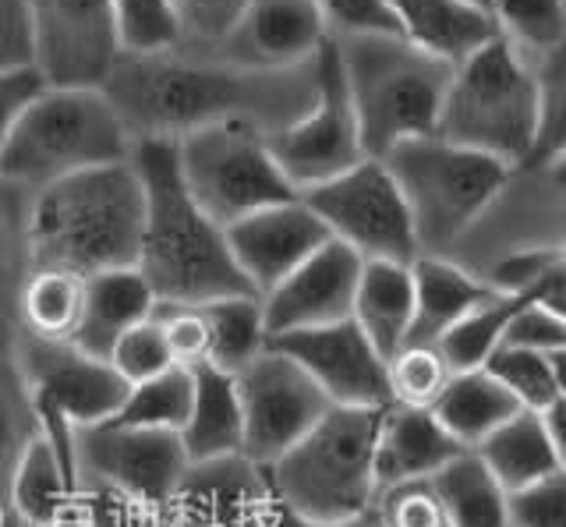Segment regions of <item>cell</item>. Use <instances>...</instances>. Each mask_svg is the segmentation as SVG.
I'll use <instances>...</instances> for the list:
<instances>
[{
  "label": "cell",
  "instance_id": "1",
  "mask_svg": "<svg viewBox=\"0 0 566 527\" xmlns=\"http://www.w3.org/2000/svg\"><path fill=\"white\" fill-rule=\"evenodd\" d=\"M103 93L135 143H181L185 135L227 117H252L273 135L312 107L315 67L244 72L209 57H181V50L146 57L120 54Z\"/></svg>",
  "mask_w": 566,
  "mask_h": 527
},
{
  "label": "cell",
  "instance_id": "2",
  "mask_svg": "<svg viewBox=\"0 0 566 527\" xmlns=\"http://www.w3.org/2000/svg\"><path fill=\"white\" fill-rule=\"evenodd\" d=\"M132 167L146 196V223L135 270L146 276L159 305H209L220 297L252 294L234 266L227 234L188 196L177 170V143L142 138L132 149ZM259 297V294H255Z\"/></svg>",
  "mask_w": 566,
  "mask_h": 527
},
{
  "label": "cell",
  "instance_id": "3",
  "mask_svg": "<svg viewBox=\"0 0 566 527\" xmlns=\"http://www.w3.org/2000/svg\"><path fill=\"white\" fill-rule=\"evenodd\" d=\"M142 223L146 196L132 160L75 173L32 196V266L64 270L82 280L132 270L142 249Z\"/></svg>",
  "mask_w": 566,
  "mask_h": 527
},
{
  "label": "cell",
  "instance_id": "4",
  "mask_svg": "<svg viewBox=\"0 0 566 527\" xmlns=\"http://www.w3.org/2000/svg\"><path fill=\"white\" fill-rule=\"evenodd\" d=\"M386 408H329L323 421L265 467L283 514L305 524H347L379 499L376 439Z\"/></svg>",
  "mask_w": 566,
  "mask_h": 527
},
{
  "label": "cell",
  "instance_id": "5",
  "mask_svg": "<svg viewBox=\"0 0 566 527\" xmlns=\"http://www.w3.org/2000/svg\"><path fill=\"white\" fill-rule=\"evenodd\" d=\"M336 46L368 160H382L407 138L436 135L453 64L403 36H336Z\"/></svg>",
  "mask_w": 566,
  "mask_h": 527
},
{
  "label": "cell",
  "instance_id": "6",
  "mask_svg": "<svg viewBox=\"0 0 566 527\" xmlns=\"http://www.w3.org/2000/svg\"><path fill=\"white\" fill-rule=\"evenodd\" d=\"M135 138L103 89H46L18 117L0 178L29 196L75 173L128 164Z\"/></svg>",
  "mask_w": 566,
  "mask_h": 527
},
{
  "label": "cell",
  "instance_id": "7",
  "mask_svg": "<svg viewBox=\"0 0 566 527\" xmlns=\"http://www.w3.org/2000/svg\"><path fill=\"white\" fill-rule=\"evenodd\" d=\"M538 125L535 72L521 61L517 46L495 36L471 57L453 64L436 135L453 146L485 152L513 173L527 160Z\"/></svg>",
  "mask_w": 566,
  "mask_h": 527
},
{
  "label": "cell",
  "instance_id": "8",
  "mask_svg": "<svg viewBox=\"0 0 566 527\" xmlns=\"http://www.w3.org/2000/svg\"><path fill=\"white\" fill-rule=\"evenodd\" d=\"M382 164L407 202L421 255H447L513 178L506 164L439 135L407 138Z\"/></svg>",
  "mask_w": 566,
  "mask_h": 527
},
{
  "label": "cell",
  "instance_id": "9",
  "mask_svg": "<svg viewBox=\"0 0 566 527\" xmlns=\"http://www.w3.org/2000/svg\"><path fill=\"white\" fill-rule=\"evenodd\" d=\"M177 170L188 196L220 226L297 199L270 152V131L252 117H227L185 135L177 143Z\"/></svg>",
  "mask_w": 566,
  "mask_h": 527
},
{
  "label": "cell",
  "instance_id": "10",
  "mask_svg": "<svg viewBox=\"0 0 566 527\" xmlns=\"http://www.w3.org/2000/svg\"><path fill=\"white\" fill-rule=\"evenodd\" d=\"M315 67V96L312 107L291 125L270 135V152L283 178L294 185V191H308L315 185H326L340 178L344 170L368 160L361 149L358 117L347 93V75L340 61L336 36H329L312 61Z\"/></svg>",
  "mask_w": 566,
  "mask_h": 527
},
{
  "label": "cell",
  "instance_id": "11",
  "mask_svg": "<svg viewBox=\"0 0 566 527\" xmlns=\"http://www.w3.org/2000/svg\"><path fill=\"white\" fill-rule=\"evenodd\" d=\"M301 199L326 223L333 241L365 262H415L421 255L407 202L382 160H361L340 178L301 191Z\"/></svg>",
  "mask_w": 566,
  "mask_h": 527
},
{
  "label": "cell",
  "instance_id": "12",
  "mask_svg": "<svg viewBox=\"0 0 566 527\" xmlns=\"http://www.w3.org/2000/svg\"><path fill=\"white\" fill-rule=\"evenodd\" d=\"M29 32L50 89H103L124 54L114 0H29Z\"/></svg>",
  "mask_w": 566,
  "mask_h": 527
},
{
  "label": "cell",
  "instance_id": "13",
  "mask_svg": "<svg viewBox=\"0 0 566 527\" xmlns=\"http://www.w3.org/2000/svg\"><path fill=\"white\" fill-rule=\"evenodd\" d=\"M238 397L244 418L241 453L262 467L287 453L301 435H308L333 408L305 368L276 347H265L238 376Z\"/></svg>",
  "mask_w": 566,
  "mask_h": 527
},
{
  "label": "cell",
  "instance_id": "14",
  "mask_svg": "<svg viewBox=\"0 0 566 527\" xmlns=\"http://www.w3.org/2000/svg\"><path fill=\"white\" fill-rule=\"evenodd\" d=\"M14 361L32 397L57 408L75 429L111 421L128 397V382L111 361L88 355L71 340H40L22 333L14 344Z\"/></svg>",
  "mask_w": 566,
  "mask_h": 527
},
{
  "label": "cell",
  "instance_id": "15",
  "mask_svg": "<svg viewBox=\"0 0 566 527\" xmlns=\"http://www.w3.org/2000/svg\"><path fill=\"white\" fill-rule=\"evenodd\" d=\"M170 509L177 527H280L283 520L270 474L244 453L188 461Z\"/></svg>",
  "mask_w": 566,
  "mask_h": 527
},
{
  "label": "cell",
  "instance_id": "16",
  "mask_svg": "<svg viewBox=\"0 0 566 527\" xmlns=\"http://www.w3.org/2000/svg\"><path fill=\"white\" fill-rule=\"evenodd\" d=\"M75 461L78 478L111 482L156 503H170L188 471V453L177 432L124 429L114 421L75 429Z\"/></svg>",
  "mask_w": 566,
  "mask_h": 527
},
{
  "label": "cell",
  "instance_id": "17",
  "mask_svg": "<svg viewBox=\"0 0 566 527\" xmlns=\"http://www.w3.org/2000/svg\"><path fill=\"white\" fill-rule=\"evenodd\" d=\"M270 347L305 368L333 408H389L386 358L350 319L291 333Z\"/></svg>",
  "mask_w": 566,
  "mask_h": 527
},
{
  "label": "cell",
  "instance_id": "18",
  "mask_svg": "<svg viewBox=\"0 0 566 527\" xmlns=\"http://www.w3.org/2000/svg\"><path fill=\"white\" fill-rule=\"evenodd\" d=\"M361 266L365 259L358 252H350L347 244L329 238L291 276H283L270 294H262L259 302L270 344L301 329H318L350 319Z\"/></svg>",
  "mask_w": 566,
  "mask_h": 527
},
{
  "label": "cell",
  "instance_id": "19",
  "mask_svg": "<svg viewBox=\"0 0 566 527\" xmlns=\"http://www.w3.org/2000/svg\"><path fill=\"white\" fill-rule=\"evenodd\" d=\"M329 36L315 0H252L209 61L244 72H294L312 64Z\"/></svg>",
  "mask_w": 566,
  "mask_h": 527
},
{
  "label": "cell",
  "instance_id": "20",
  "mask_svg": "<svg viewBox=\"0 0 566 527\" xmlns=\"http://www.w3.org/2000/svg\"><path fill=\"white\" fill-rule=\"evenodd\" d=\"M223 234L234 266L259 297L270 294L283 276H291L301 262L329 241L326 223L312 213L301 196L265 205L259 213L223 226Z\"/></svg>",
  "mask_w": 566,
  "mask_h": 527
},
{
  "label": "cell",
  "instance_id": "21",
  "mask_svg": "<svg viewBox=\"0 0 566 527\" xmlns=\"http://www.w3.org/2000/svg\"><path fill=\"white\" fill-rule=\"evenodd\" d=\"M460 453H464V446L439 425V418L432 411L389 403L382 411L379 439H376L379 492L389 485L429 482L432 474H439Z\"/></svg>",
  "mask_w": 566,
  "mask_h": 527
},
{
  "label": "cell",
  "instance_id": "22",
  "mask_svg": "<svg viewBox=\"0 0 566 527\" xmlns=\"http://www.w3.org/2000/svg\"><path fill=\"white\" fill-rule=\"evenodd\" d=\"M397 29L407 43L447 64H460L495 36H503L489 8L471 0H389Z\"/></svg>",
  "mask_w": 566,
  "mask_h": 527
},
{
  "label": "cell",
  "instance_id": "23",
  "mask_svg": "<svg viewBox=\"0 0 566 527\" xmlns=\"http://www.w3.org/2000/svg\"><path fill=\"white\" fill-rule=\"evenodd\" d=\"M415 276V323L407 344H439L447 333L482 308L495 287L485 276H474L450 255H418L411 262Z\"/></svg>",
  "mask_w": 566,
  "mask_h": 527
},
{
  "label": "cell",
  "instance_id": "24",
  "mask_svg": "<svg viewBox=\"0 0 566 527\" xmlns=\"http://www.w3.org/2000/svg\"><path fill=\"white\" fill-rule=\"evenodd\" d=\"M350 323L358 326L371 347L389 361L411 337L415 323V276L411 262L371 259L361 266L354 291Z\"/></svg>",
  "mask_w": 566,
  "mask_h": 527
},
{
  "label": "cell",
  "instance_id": "25",
  "mask_svg": "<svg viewBox=\"0 0 566 527\" xmlns=\"http://www.w3.org/2000/svg\"><path fill=\"white\" fill-rule=\"evenodd\" d=\"M156 308V294L135 266L114 270L85 280L82 323L75 333V347L96 358H111L114 344L138 323H146Z\"/></svg>",
  "mask_w": 566,
  "mask_h": 527
},
{
  "label": "cell",
  "instance_id": "26",
  "mask_svg": "<svg viewBox=\"0 0 566 527\" xmlns=\"http://www.w3.org/2000/svg\"><path fill=\"white\" fill-rule=\"evenodd\" d=\"M177 435H181L188 461H212V456L241 453L244 418L238 379L217 372L212 365L191 368V411Z\"/></svg>",
  "mask_w": 566,
  "mask_h": 527
},
{
  "label": "cell",
  "instance_id": "27",
  "mask_svg": "<svg viewBox=\"0 0 566 527\" xmlns=\"http://www.w3.org/2000/svg\"><path fill=\"white\" fill-rule=\"evenodd\" d=\"M29 205L25 188L0 178V355H14L22 337V294L32 276L29 249Z\"/></svg>",
  "mask_w": 566,
  "mask_h": 527
},
{
  "label": "cell",
  "instance_id": "28",
  "mask_svg": "<svg viewBox=\"0 0 566 527\" xmlns=\"http://www.w3.org/2000/svg\"><path fill=\"white\" fill-rule=\"evenodd\" d=\"M474 453L482 456L485 467L500 478L506 492H521L559 471L542 411H517L489 439H482Z\"/></svg>",
  "mask_w": 566,
  "mask_h": 527
},
{
  "label": "cell",
  "instance_id": "29",
  "mask_svg": "<svg viewBox=\"0 0 566 527\" xmlns=\"http://www.w3.org/2000/svg\"><path fill=\"white\" fill-rule=\"evenodd\" d=\"M517 411H524V408L485 372V368L453 372L447 390H442L439 400L432 403V414L439 418V425L447 429L464 450H474L482 439H489Z\"/></svg>",
  "mask_w": 566,
  "mask_h": 527
},
{
  "label": "cell",
  "instance_id": "30",
  "mask_svg": "<svg viewBox=\"0 0 566 527\" xmlns=\"http://www.w3.org/2000/svg\"><path fill=\"white\" fill-rule=\"evenodd\" d=\"M78 482L71 478L61 456L43 439L35 435L22 467L11 485V509L22 527H71V506H75Z\"/></svg>",
  "mask_w": 566,
  "mask_h": 527
},
{
  "label": "cell",
  "instance_id": "31",
  "mask_svg": "<svg viewBox=\"0 0 566 527\" xmlns=\"http://www.w3.org/2000/svg\"><path fill=\"white\" fill-rule=\"evenodd\" d=\"M429 482L453 527H510V492L474 450L453 456Z\"/></svg>",
  "mask_w": 566,
  "mask_h": 527
},
{
  "label": "cell",
  "instance_id": "32",
  "mask_svg": "<svg viewBox=\"0 0 566 527\" xmlns=\"http://www.w3.org/2000/svg\"><path fill=\"white\" fill-rule=\"evenodd\" d=\"M206 326H209V361L217 372L241 376L265 347H270V333L262 319V302L255 294L220 297V302L202 305Z\"/></svg>",
  "mask_w": 566,
  "mask_h": 527
},
{
  "label": "cell",
  "instance_id": "33",
  "mask_svg": "<svg viewBox=\"0 0 566 527\" xmlns=\"http://www.w3.org/2000/svg\"><path fill=\"white\" fill-rule=\"evenodd\" d=\"M85 280L64 270H32L22 294V333L40 340H75Z\"/></svg>",
  "mask_w": 566,
  "mask_h": 527
},
{
  "label": "cell",
  "instance_id": "34",
  "mask_svg": "<svg viewBox=\"0 0 566 527\" xmlns=\"http://www.w3.org/2000/svg\"><path fill=\"white\" fill-rule=\"evenodd\" d=\"M40 435L35 397L14 355H0V492L11 499L14 474Z\"/></svg>",
  "mask_w": 566,
  "mask_h": 527
},
{
  "label": "cell",
  "instance_id": "35",
  "mask_svg": "<svg viewBox=\"0 0 566 527\" xmlns=\"http://www.w3.org/2000/svg\"><path fill=\"white\" fill-rule=\"evenodd\" d=\"M71 527H177L170 503H156L111 482L78 478Z\"/></svg>",
  "mask_w": 566,
  "mask_h": 527
},
{
  "label": "cell",
  "instance_id": "36",
  "mask_svg": "<svg viewBox=\"0 0 566 527\" xmlns=\"http://www.w3.org/2000/svg\"><path fill=\"white\" fill-rule=\"evenodd\" d=\"M531 302H538V294H503V291H495V297H489L482 308H474L464 323H457L436 347L442 350V358L450 361L453 372L482 368L492 350L503 344V333H506L510 319Z\"/></svg>",
  "mask_w": 566,
  "mask_h": 527
},
{
  "label": "cell",
  "instance_id": "37",
  "mask_svg": "<svg viewBox=\"0 0 566 527\" xmlns=\"http://www.w3.org/2000/svg\"><path fill=\"white\" fill-rule=\"evenodd\" d=\"M191 411V372L188 368H167L156 379L128 386V397L111 418L124 429H156V432H181Z\"/></svg>",
  "mask_w": 566,
  "mask_h": 527
},
{
  "label": "cell",
  "instance_id": "38",
  "mask_svg": "<svg viewBox=\"0 0 566 527\" xmlns=\"http://www.w3.org/2000/svg\"><path fill=\"white\" fill-rule=\"evenodd\" d=\"M538 89V125L527 160L521 170H545L556 156L566 152V40L545 50L535 72Z\"/></svg>",
  "mask_w": 566,
  "mask_h": 527
},
{
  "label": "cell",
  "instance_id": "39",
  "mask_svg": "<svg viewBox=\"0 0 566 527\" xmlns=\"http://www.w3.org/2000/svg\"><path fill=\"white\" fill-rule=\"evenodd\" d=\"M386 379H389V403L432 411V403L453 379V368L436 344H403L386 361Z\"/></svg>",
  "mask_w": 566,
  "mask_h": 527
},
{
  "label": "cell",
  "instance_id": "40",
  "mask_svg": "<svg viewBox=\"0 0 566 527\" xmlns=\"http://www.w3.org/2000/svg\"><path fill=\"white\" fill-rule=\"evenodd\" d=\"M114 19L124 54H170L181 46V29L170 0H114Z\"/></svg>",
  "mask_w": 566,
  "mask_h": 527
},
{
  "label": "cell",
  "instance_id": "41",
  "mask_svg": "<svg viewBox=\"0 0 566 527\" xmlns=\"http://www.w3.org/2000/svg\"><path fill=\"white\" fill-rule=\"evenodd\" d=\"M489 11L510 43L538 50V54L566 40L563 0H489Z\"/></svg>",
  "mask_w": 566,
  "mask_h": 527
},
{
  "label": "cell",
  "instance_id": "42",
  "mask_svg": "<svg viewBox=\"0 0 566 527\" xmlns=\"http://www.w3.org/2000/svg\"><path fill=\"white\" fill-rule=\"evenodd\" d=\"M482 368L524 411H545L548 403H556L548 355H535V350H517V347H495Z\"/></svg>",
  "mask_w": 566,
  "mask_h": 527
},
{
  "label": "cell",
  "instance_id": "43",
  "mask_svg": "<svg viewBox=\"0 0 566 527\" xmlns=\"http://www.w3.org/2000/svg\"><path fill=\"white\" fill-rule=\"evenodd\" d=\"M170 4L181 29V46L199 50L195 57H209L234 32L252 0H170Z\"/></svg>",
  "mask_w": 566,
  "mask_h": 527
},
{
  "label": "cell",
  "instance_id": "44",
  "mask_svg": "<svg viewBox=\"0 0 566 527\" xmlns=\"http://www.w3.org/2000/svg\"><path fill=\"white\" fill-rule=\"evenodd\" d=\"M371 514H376L379 527H453L432 482H407L382 488Z\"/></svg>",
  "mask_w": 566,
  "mask_h": 527
},
{
  "label": "cell",
  "instance_id": "45",
  "mask_svg": "<svg viewBox=\"0 0 566 527\" xmlns=\"http://www.w3.org/2000/svg\"><path fill=\"white\" fill-rule=\"evenodd\" d=\"M106 361L117 368V376L128 386L156 379L159 372L174 368V358H170L167 340H164V329L156 326L153 315L146 323H138L135 329L124 333V337L114 344L111 358H106Z\"/></svg>",
  "mask_w": 566,
  "mask_h": 527
},
{
  "label": "cell",
  "instance_id": "46",
  "mask_svg": "<svg viewBox=\"0 0 566 527\" xmlns=\"http://www.w3.org/2000/svg\"><path fill=\"white\" fill-rule=\"evenodd\" d=\"M156 326L164 329L167 350L177 368H199L209 361V326L202 305H159L153 308Z\"/></svg>",
  "mask_w": 566,
  "mask_h": 527
},
{
  "label": "cell",
  "instance_id": "47",
  "mask_svg": "<svg viewBox=\"0 0 566 527\" xmlns=\"http://www.w3.org/2000/svg\"><path fill=\"white\" fill-rule=\"evenodd\" d=\"M566 266V249H527L506 255L485 273V280L503 294H542L545 280Z\"/></svg>",
  "mask_w": 566,
  "mask_h": 527
},
{
  "label": "cell",
  "instance_id": "48",
  "mask_svg": "<svg viewBox=\"0 0 566 527\" xmlns=\"http://www.w3.org/2000/svg\"><path fill=\"white\" fill-rule=\"evenodd\" d=\"M333 36H400L389 0H315Z\"/></svg>",
  "mask_w": 566,
  "mask_h": 527
},
{
  "label": "cell",
  "instance_id": "49",
  "mask_svg": "<svg viewBox=\"0 0 566 527\" xmlns=\"http://www.w3.org/2000/svg\"><path fill=\"white\" fill-rule=\"evenodd\" d=\"M510 527H566V471L510 492Z\"/></svg>",
  "mask_w": 566,
  "mask_h": 527
},
{
  "label": "cell",
  "instance_id": "50",
  "mask_svg": "<svg viewBox=\"0 0 566 527\" xmlns=\"http://www.w3.org/2000/svg\"><path fill=\"white\" fill-rule=\"evenodd\" d=\"M500 347H517V350H535V355H553V350L566 347V319L556 312L542 308L538 302L524 305L510 319L503 344Z\"/></svg>",
  "mask_w": 566,
  "mask_h": 527
},
{
  "label": "cell",
  "instance_id": "51",
  "mask_svg": "<svg viewBox=\"0 0 566 527\" xmlns=\"http://www.w3.org/2000/svg\"><path fill=\"white\" fill-rule=\"evenodd\" d=\"M46 89V82L40 78L32 64L25 67H4L0 72V160L11 143V131L18 125V117L25 114L29 103Z\"/></svg>",
  "mask_w": 566,
  "mask_h": 527
},
{
  "label": "cell",
  "instance_id": "52",
  "mask_svg": "<svg viewBox=\"0 0 566 527\" xmlns=\"http://www.w3.org/2000/svg\"><path fill=\"white\" fill-rule=\"evenodd\" d=\"M32 64L29 0H0V72Z\"/></svg>",
  "mask_w": 566,
  "mask_h": 527
},
{
  "label": "cell",
  "instance_id": "53",
  "mask_svg": "<svg viewBox=\"0 0 566 527\" xmlns=\"http://www.w3.org/2000/svg\"><path fill=\"white\" fill-rule=\"evenodd\" d=\"M542 418H545L548 439H553V450H556L559 471H566V400L548 403V408L542 411Z\"/></svg>",
  "mask_w": 566,
  "mask_h": 527
},
{
  "label": "cell",
  "instance_id": "54",
  "mask_svg": "<svg viewBox=\"0 0 566 527\" xmlns=\"http://www.w3.org/2000/svg\"><path fill=\"white\" fill-rule=\"evenodd\" d=\"M548 368H553V386H556V400H566V347L548 355Z\"/></svg>",
  "mask_w": 566,
  "mask_h": 527
},
{
  "label": "cell",
  "instance_id": "55",
  "mask_svg": "<svg viewBox=\"0 0 566 527\" xmlns=\"http://www.w3.org/2000/svg\"><path fill=\"white\" fill-rule=\"evenodd\" d=\"M280 527H379V524H376V514H365V517L347 520V524H305V520H294V517L283 514Z\"/></svg>",
  "mask_w": 566,
  "mask_h": 527
},
{
  "label": "cell",
  "instance_id": "56",
  "mask_svg": "<svg viewBox=\"0 0 566 527\" xmlns=\"http://www.w3.org/2000/svg\"><path fill=\"white\" fill-rule=\"evenodd\" d=\"M545 173H548V181H553V185L563 191V196H566V152L556 156V160L545 167Z\"/></svg>",
  "mask_w": 566,
  "mask_h": 527
},
{
  "label": "cell",
  "instance_id": "57",
  "mask_svg": "<svg viewBox=\"0 0 566 527\" xmlns=\"http://www.w3.org/2000/svg\"><path fill=\"white\" fill-rule=\"evenodd\" d=\"M0 527H22L18 524V517H14V509H11V499L0 492Z\"/></svg>",
  "mask_w": 566,
  "mask_h": 527
},
{
  "label": "cell",
  "instance_id": "58",
  "mask_svg": "<svg viewBox=\"0 0 566 527\" xmlns=\"http://www.w3.org/2000/svg\"><path fill=\"white\" fill-rule=\"evenodd\" d=\"M471 4H478V8H489V0H471Z\"/></svg>",
  "mask_w": 566,
  "mask_h": 527
},
{
  "label": "cell",
  "instance_id": "59",
  "mask_svg": "<svg viewBox=\"0 0 566 527\" xmlns=\"http://www.w3.org/2000/svg\"><path fill=\"white\" fill-rule=\"evenodd\" d=\"M563 4H566V0H563Z\"/></svg>",
  "mask_w": 566,
  "mask_h": 527
}]
</instances>
